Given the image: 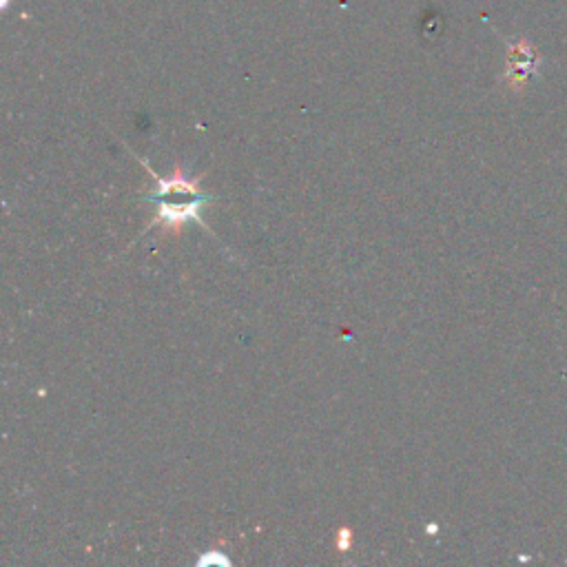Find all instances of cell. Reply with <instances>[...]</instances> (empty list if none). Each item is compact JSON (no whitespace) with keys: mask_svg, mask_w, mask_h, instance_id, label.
I'll return each mask as SVG.
<instances>
[{"mask_svg":"<svg viewBox=\"0 0 567 567\" xmlns=\"http://www.w3.org/2000/svg\"><path fill=\"white\" fill-rule=\"evenodd\" d=\"M539 51H536L528 40H519L517 45L510 47V56H508V71H505V82L514 89L519 91L521 87H525V82L532 78V74L539 67Z\"/></svg>","mask_w":567,"mask_h":567,"instance_id":"cell-2","label":"cell"},{"mask_svg":"<svg viewBox=\"0 0 567 567\" xmlns=\"http://www.w3.org/2000/svg\"><path fill=\"white\" fill-rule=\"evenodd\" d=\"M350 539H353V532H350L348 528H342V530L337 532V548H339V552H348Z\"/></svg>","mask_w":567,"mask_h":567,"instance_id":"cell-4","label":"cell"},{"mask_svg":"<svg viewBox=\"0 0 567 567\" xmlns=\"http://www.w3.org/2000/svg\"><path fill=\"white\" fill-rule=\"evenodd\" d=\"M138 162L142 164L144 169L149 171V175L153 178V184H156V187H153V191L147 195V200H151V198H162V195H171V193H187V195H206V193H202V189H200V184H202V178H189L187 173H184V169H182V164H175L173 167V175L171 178H160V175L153 171L149 164H147V160H142V158H138Z\"/></svg>","mask_w":567,"mask_h":567,"instance_id":"cell-3","label":"cell"},{"mask_svg":"<svg viewBox=\"0 0 567 567\" xmlns=\"http://www.w3.org/2000/svg\"><path fill=\"white\" fill-rule=\"evenodd\" d=\"M206 202H211V195H200V198H189L184 202H169L167 198L153 200V204H156V213H153V220L147 224V231L160 226L162 235H180L184 224L198 222L206 233L213 235V231L204 224L202 215H200L202 206ZM147 231H142V233H147Z\"/></svg>","mask_w":567,"mask_h":567,"instance_id":"cell-1","label":"cell"}]
</instances>
